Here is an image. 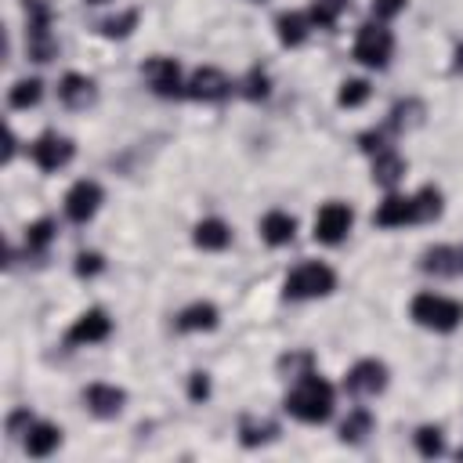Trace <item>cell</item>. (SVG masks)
<instances>
[{"label": "cell", "instance_id": "10", "mask_svg": "<svg viewBox=\"0 0 463 463\" xmlns=\"http://www.w3.org/2000/svg\"><path fill=\"white\" fill-rule=\"evenodd\" d=\"M109 333H112V318H109V311H101V307H87V311L76 315V322L69 326L65 344H72V347H87V344H101Z\"/></svg>", "mask_w": 463, "mask_h": 463}, {"label": "cell", "instance_id": "12", "mask_svg": "<svg viewBox=\"0 0 463 463\" xmlns=\"http://www.w3.org/2000/svg\"><path fill=\"white\" fill-rule=\"evenodd\" d=\"M101 206V184L98 181H76L69 192H65V217L76 221V224H87Z\"/></svg>", "mask_w": 463, "mask_h": 463}, {"label": "cell", "instance_id": "1", "mask_svg": "<svg viewBox=\"0 0 463 463\" xmlns=\"http://www.w3.org/2000/svg\"><path fill=\"white\" fill-rule=\"evenodd\" d=\"M286 412L300 423H326L333 416V387L318 373L293 380V391L286 394Z\"/></svg>", "mask_w": 463, "mask_h": 463}, {"label": "cell", "instance_id": "25", "mask_svg": "<svg viewBox=\"0 0 463 463\" xmlns=\"http://www.w3.org/2000/svg\"><path fill=\"white\" fill-rule=\"evenodd\" d=\"M347 7H351V0H311L307 18H311V25H315V29H333V25H336V18H340Z\"/></svg>", "mask_w": 463, "mask_h": 463}, {"label": "cell", "instance_id": "31", "mask_svg": "<svg viewBox=\"0 0 463 463\" xmlns=\"http://www.w3.org/2000/svg\"><path fill=\"white\" fill-rule=\"evenodd\" d=\"M279 373H286V376H293V380L315 373V358H311V351H289V354H282V358H279Z\"/></svg>", "mask_w": 463, "mask_h": 463}, {"label": "cell", "instance_id": "32", "mask_svg": "<svg viewBox=\"0 0 463 463\" xmlns=\"http://www.w3.org/2000/svg\"><path fill=\"white\" fill-rule=\"evenodd\" d=\"M369 94H373V87H369L365 80H344V83H340L336 101H340L344 109H358V105H365V101H369Z\"/></svg>", "mask_w": 463, "mask_h": 463}, {"label": "cell", "instance_id": "20", "mask_svg": "<svg viewBox=\"0 0 463 463\" xmlns=\"http://www.w3.org/2000/svg\"><path fill=\"white\" fill-rule=\"evenodd\" d=\"M58 445H61V427H54V423H47V420H33V427H29V434H25V452L36 456V459H43V456H51Z\"/></svg>", "mask_w": 463, "mask_h": 463}, {"label": "cell", "instance_id": "33", "mask_svg": "<svg viewBox=\"0 0 463 463\" xmlns=\"http://www.w3.org/2000/svg\"><path fill=\"white\" fill-rule=\"evenodd\" d=\"M242 94H246L250 101H264V98L271 94V80H268V72H264L260 65H253V69L246 72V80H242Z\"/></svg>", "mask_w": 463, "mask_h": 463}, {"label": "cell", "instance_id": "36", "mask_svg": "<svg viewBox=\"0 0 463 463\" xmlns=\"http://www.w3.org/2000/svg\"><path fill=\"white\" fill-rule=\"evenodd\" d=\"M188 398H192V402H206V398H210V373H199V369H195V373L188 376Z\"/></svg>", "mask_w": 463, "mask_h": 463}, {"label": "cell", "instance_id": "35", "mask_svg": "<svg viewBox=\"0 0 463 463\" xmlns=\"http://www.w3.org/2000/svg\"><path fill=\"white\" fill-rule=\"evenodd\" d=\"M72 268H76V275H80V279H94V275H101V271H105V257H101V253H94V250H83V253L76 257V264H72Z\"/></svg>", "mask_w": 463, "mask_h": 463}, {"label": "cell", "instance_id": "17", "mask_svg": "<svg viewBox=\"0 0 463 463\" xmlns=\"http://www.w3.org/2000/svg\"><path fill=\"white\" fill-rule=\"evenodd\" d=\"M293 235H297L293 213H286V210H268V213L260 217V239H264L268 246H289Z\"/></svg>", "mask_w": 463, "mask_h": 463}, {"label": "cell", "instance_id": "5", "mask_svg": "<svg viewBox=\"0 0 463 463\" xmlns=\"http://www.w3.org/2000/svg\"><path fill=\"white\" fill-rule=\"evenodd\" d=\"M394 54V36L383 22H365L354 33V61L369 65V69H387Z\"/></svg>", "mask_w": 463, "mask_h": 463}, {"label": "cell", "instance_id": "9", "mask_svg": "<svg viewBox=\"0 0 463 463\" xmlns=\"http://www.w3.org/2000/svg\"><path fill=\"white\" fill-rule=\"evenodd\" d=\"M33 163L40 166V170H61V166H69V159L76 156V145L65 137V134H58V130H47V134H40L36 141H33Z\"/></svg>", "mask_w": 463, "mask_h": 463}, {"label": "cell", "instance_id": "24", "mask_svg": "<svg viewBox=\"0 0 463 463\" xmlns=\"http://www.w3.org/2000/svg\"><path fill=\"white\" fill-rule=\"evenodd\" d=\"M275 434H279V427H275L271 420H242V423H239V441H242L246 449L268 445V441H275Z\"/></svg>", "mask_w": 463, "mask_h": 463}, {"label": "cell", "instance_id": "30", "mask_svg": "<svg viewBox=\"0 0 463 463\" xmlns=\"http://www.w3.org/2000/svg\"><path fill=\"white\" fill-rule=\"evenodd\" d=\"M134 25H137V11L130 7V11H123V14L105 18V22H101V36H109V40H127V36L134 33Z\"/></svg>", "mask_w": 463, "mask_h": 463}, {"label": "cell", "instance_id": "38", "mask_svg": "<svg viewBox=\"0 0 463 463\" xmlns=\"http://www.w3.org/2000/svg\"><path fill=\"white\" fill-rule=\"evenodd\" d=\"M405 4H409V0H373V14H376V22H387V18L402 14Z\"/></svg>", "mask_w": 463, "mask_h": 463}, {"label": "cell", "instance_id": "28", "mask_svg": "<svg viewBox=\"0 0 463 463\" xmlns=\"http://www.w3.org/2000/svg\"><path fill=\"white\" fill-rule=\"evenodd\" d=\"M43 98V83L33 76V80H18L11 90H7V105L11 109H29V105H36Z\"/></svg>", "mask_w": 463, "mask_h": 463}, {"label": "cell", "instance_id": "41", "mask_svg": "<svg viewBox=\"0 0 463 463\" xmlns=\"http://www.w3.org/2000/svg\"><path fill=\"white\" fill-rule=\"evenodd\" d=\"M87 4H109V0H87Z\"/></svg>", "mask_w": 463, "mask_h": 463}, {"label": "cell", "instance_id": "16", "mask_svg": "<svg viewBox=\"0 0 463 463\" xmlns=\"http://www.w3.org/2000/svg\"><path fill=\"white\" fill-rule=\"evenodd\" d=\"M420 271H427V275H463V246H430V250H423Z\"/></svg>", "mask_w": 463, "mask_h": 463}, {"label": "cell", "instance_id": "23", "mask_svg": "<svg viewBox=\"0 0 463 463\" xmlns=\"http://www.w3.org/2000/svg\"><path fill=\"white\" fill-rule=\"evenodd\" d=\"M373 434V412L369 409H351L347 420L340 423V441L344 445H362Z\"/></svg>", "mask_w": 463, "mask_h": 463}, {"label": "cell", "instance_id": "34", "mask_svg": "<svg viewBox=\"0 0 463 463\" xmlns=\"http://www.w3.org/2000/svg\"><path fill=\"white\" fill-rule=\"evenodd\" d=\"M416 213H420V221L441 217V192H438L434 184H423V188L416 192Z\"/></svg>", "mask_w": 463, "mask_h": 463}, {"label": "cell", "instance_id": "4", "mask_svg": "<svg viewBox=\"0 0 463 463\" xmlns=\"http://www.w3.org/2000/svg\"><path fill=\"white\" fill-rule=\"evenodd\" d=\"M25 47L33 61H51L58 54V40L51 36V7L43 0H25Z\"/></svg>", "mask_w": 463, "mask_h": 463}, {"label": "cell", "instance_id": "40", "mask_svg": "<svg viewBox=\"0 0 463 463\" xmlns=\"http://www.w3.org/2000/svg\"><path fill=\"white\" fill-rule=\"evenodd\" d=\"M452 69L463 76V43H456V61H452Z\"/></svg>", "mask_w": 463, "mask_h": 463}, {"label": "cell", "instance_id": "39", "mask_svg": "<svg viewBox=\"0 0 463 463\" xmlns=\"http://www.w3.org/2000/svg\"><path fill=\"white\" fill-rule=\"evenodd\" d=\"M11 156H14V134H11V127L4 130V163H11Z\"/></svg>", "mask_w": 463, "mask_h": 463}, {"label": "cell", "instance_id": "27", "mask_svg": "<svg viewBox=\"0 0 463 463\" xmlns=\"http://www.w3.org/2000/svg\"><path fill=\"white\" fill-rule=\"evenodd\" d=\"M54 235H58L54 221H51V217H40V221H33V224L25 228V250H29V253H43V250L54 242Z\"/></svg>", "mask_w": 463, "mask_h": 463}, {"label": "cell", "instance_id": "15", "mask_svg": "<svg viewBox=\"0 0 463 463\" xmlns=\"http://www.w3.org/2000/svg\"><path fill=\"white\" fill-rule=\"evenodd\" d=\"M94 98H98V87H94L90 76H83V72H65V76L58 80V101H61L65 109H87V105H94Z\"/></svg>", "mask_w": 463, "mask_h": 463}, {"label": "cell", "instance_id": "26", "mask_svg": "<svg viewBox=\"0 0 463 463\" xmlns=\"http://www.w3.org/2000/svg\"><path fill=\"white\" fill-rule=\"evenodd\" d=\"M412 441H416V452H420V456H427V459H434V456H441V452H445V434H441V427H438V423H423V427H416Z\"/></svg>", "mask_w": 463, "mask_h": 463}, {"label": "cell", "instance_id": "11", "mask_svg": "<svg viewBox=\"0 0 463 463\" xmlns=\"http://www.w3.org/2000/svg\"><path fill=\"white\" fill-rule=\"evenodd\" d=\"M184 94L195 98V101H224V98L232 94V80H228L221 69L203 65V69H195L192 80L184 83Z\"/></svg>", "mask_w": 463, "mask_h": 463}, {"label": "cell", "instance_id": "7", "mask_svg": "<svg viewBox=\"0 0 463 463\" xmlns=\"http://www.w3.org/2000/svg\"><path fill=\"white\" fill-rule=\"evenodd\" d=\"M141 76L148 80V87L159 94V98H181L184 94V80H181V65L166 54H152L145 65H141Z\"/></svg>", "mask_w": 463, "mask_h": 463}, {"label": "cell", "instance_id": "18", "mask_svg": "<svg viewBox=\"0 0 463 463\" xmlns=\"http://www.w3.org/2000/svg\"><path fill=\"white\" fill-rule=\"evenodd\" d=\"M174 326L181 333H210V329H217V307L210 300H195L184 311H177V322Z\"/></svg>", "mask_w": 463, "mask_h": 463}, {"label": "cell", "instance_id": "19", "mask_svg": "<svg viewBox=\"0 0 463 463\" xmlns=\"http://www.w3.org/2000/svg\"><path fill=\"white\" fill-rule=\"evenodd\" d=\"M311 29H315V25H311V18H307L304 11H282V14L275 18V33H279V43H282V47H300Z\"/></svg>", "mask_w": 463, "mask_h": 463}, {"label": "cell", "instance_id": "2", "mask_svg": "<svg viewBox=\"0 0 463 463\" xmlns=\"http://www.w3.org/2000/svg\"><path fill=\"white\" fill-rule=\"evenodd\" d=\"M409 315H412V322H416V326H423V329L452 333V329H459V322H463V304H459V300H452V297H445V293L423 289V293H416V297H412Z\"/></svg>", "mask_w": 463, "mask_h": 463}, {"label": "cell", "instance_id": "6", "mask_svg": "<svg viewBox=\"0 0 463 463\" xmlns=\"http://www.w3.org/2000/svg\"><path fill=\"white\" fill-rule=\"evenodd\" d=\"M351 224H354V210H351L347 203H336V199H333V203H326V206L315 213V242L336 246V242L347 239Z\"/></svg>", "mask_w": 463, "mask_h": 463}, {"label": "cell", "instance_id": "13", "mask_svg": "<svg viewBox=\"0 0 463 463\" xmlns=\"http://www.w3.org/2000/svg\"><path fill=\"white\" fill-rule=\"evenodd\" d=\"M83 405H87V412H94L98 420H112V416L123 412L127 391L116 387V383H90V387L83 391Z\"/></svg>", "mask_w": 463, "mask_h": 463}, {"label": "cell", "instance_id": "8", "mask_svg": "<svg viewBox=\"0 0 463 463\" xmlns=\"http://www.w3.org/2000/svg\"><path fill=\"white\" fill-rule=\"evenodd\" d=\"M344 387H347L354 398H373V394H380V391L387 387V365H383L380 358H362V362H354V365L347 369Z\"/></svg>", "mask_w": 463, "mask_h": 463}, {"label": "cell", "instance_id": "29", "mask_svg": "<svg viewBox=\"0 0 463 463\" xmlns=\"http://www.w3.org/2000/svg\"><path fill=\"white\" fill-rule=\"evenodd\" d=\"M420 119H423V105H420L416 98H409V101H398V105L391 109L387 130H405V127H416Z\"/></svg>", "mask_w": 463, "mask_h": 463}, {"label": "cell", "instance_id": "21", "mask_svg": "<svg viewBox=\"0 0 463 463\" xmlns=\"http://www.w3.org/2000/svg\"><path fill=\"white\" fill-rule=\"evenodd\" d=\"M405 177V159L387 145L380 152H373V181L383 184V188H394L398 181Z\"/></svg>", "mask_w": 463, "mask_h": 463}, {"label": "cell", "instance_id": "22", "mask_svg": "<svg viewBox=\"0 0 463 463\" xmlns=\"http://www.w3.org/2000/svg\"><path fill=\"white\" fill-rule=\"evenodd\" d=\"M192 239H195L199 250H228L232 246V228L221 217H203L192 232Z\"/></svg>", "mask_w": 463, "mask_h": 463}, {"label": "cell", "instance_id": "3", "mask_svg": "<svg viewBox=\"0 0 463 463\" xmlns=\"http://www.w3.org/2000/svg\"><path fill=\"white\" fill-rule=\"evenodd\" d=\"M333 289H336V271H333L329 264H322V260H304V264H297V268L286 275V282H282L286 300H315V297H326V293H333Z\"/></svg>", "mask_w": 463, "mask_h": 463}, {"label": "cell", "instance_id": "37", "mask_svg": "<svg viewBox=\"0 0 463 463\" xmlns=\"http://www.w3.org/2000/svg\"><path fill=\"white\" fill-rule=\"evenodd\" d=\"M29 427H33V416H29V409H14V412L7 416V434H11V438H22V434H29Z\"/></svg>", "mask_w": 463, "mask_h": 463}, {"label": "cell", "instance_id": "14", "mask_svg": "<svg viewBox=\"0 0 463 463\" xmlns=\"http://www.w3.org/2000/svg\"><path fill=\"white\" fill-rule=\"evenodd\" d=\"M373 221H376L380 228H405V224H416V221H420V213H416V195H394V192H391V195L376 206Z\"/></svg>", "mask_w": 463, "mask_h": 463}]
</instances>
